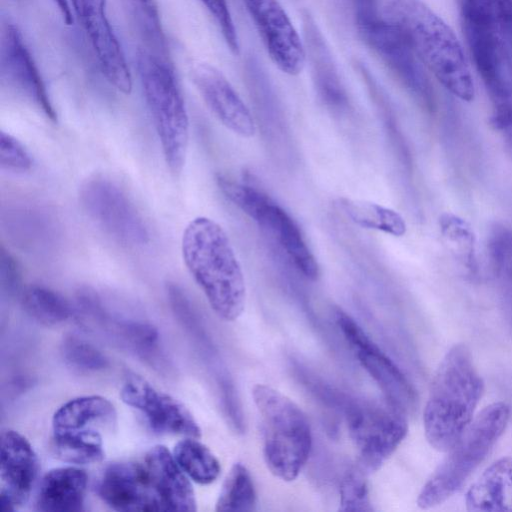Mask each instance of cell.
Wrapping results in <instances>:
<instances>
[{
  "instance_id": "6da1fadb",
  "label": "cell",
  "mask_w": 512,
  "mask_h": 512,
  "mask_svg": "<svg viewBox=\"0 0 512 512\" xmlns=\"http://www.w3.org/2000/svg\"><path fill=\"white\" fill-rule=\"evenodd\" d=\"M181 252L213 311L225 321L236 320L245 307V279L221 225L204 216L191 220L183 231Z\"/></svg>"
},
{
  "instance_id": "7a4b0ae2",
  "label": "cell",
  "mask_w": 512,
  "mask_h": 512,
  "mask_svg": "<svg viewBox=\"0 0 512 512\" xmlns=\"http://www.w3.org/2000/svg\"><path fill=\"white\" fill-rule=\"evenodd\" d=\"M385 12L442 86L462 101H472L471 69L452 28L421 0H389Z\"/></svg>"
},
{
  "instance_id": "3957f363",
  "label": "cell",
  "mask_w": 512,
  "mask_h": 512,
  "mask_svg": "<svg viewBox=\"0 0 512 512\" xmlns=\"http://www.w3.org/2000/svg\"><path fill=\"white\" fill-rule=\"evenodd\" d=\"M484 390L469 348L455 344L431 381L423 412L425 436L436 450L447 452L473 420Z\"/></svg>"
},
{
  "instance_id": "277c9868",
  "label": "cell",
  "mask_w": 512,
  "mask_h": 512,
  "mask_svg": "<svg viewBox=\"0 0 512 512\" xmlns=\"http://www.w3.org/2000/svg\"><path fill=\"white\" fill-rule=\"evenodd\" d=\"M137 70L165 162L174 175L181 173L189 143V118L170 58L139 48Z\"/></svg>"
},
{
  "instance_id": "5b68a950",
  "label": "cell",
  "mask_w": 512,
  "mask_h": 512,
  "mask_svg": "<svg viewBox=\"0 0 512 512\" xmlns=\"http://www.w3.org/2000/svg\"><path fill=\"white\" fill-rule=\"evenodd\" d=\"M509 415L508 405L495 402L473 418L422 487L417 498L420 508L445 502L463 486L503 434Z\"/></svg>"
},
{
  "instance_id": "8992f818",
  "label": "cell",
  "mask_w": 512,
  "mask_h": 512,
  "mask_svg": "<svg viewBox=\"0 0 512 512\" xmlns=\"http://www.w3.org/2000/svg\"><path fill=\"white\" fill-rule=\"evenodd\" d=\"M252 395L261 417L266 465L275 477L293 481L311 451L309 421L296 403L270 386L258 384Z\"/></svg>"
},
{
  "instance_id": "52a82bcc",
  "label": "cell",
  "mask_w": 512,
  "mask_h": 512,
  "mask_svg": "<svg viewBox=\"0 0 512 512\" xmlns=\"http://www.w3.org/2000/svg\"><path fill=\"white\" fill-rule=\"evenodd\" d=\"M321 393L340 406L349 436L358 451V464L367 473L379 469L407 434L406 414L387 400H360L330 390Z\"/></svg>"
},
{
  "instance_id": "ba28073f",
  "label": "cell",
  "mask_w": 512,
  "mask_h": 512,
  "mask_svg": "<svg viewBox=\"0 0 512 512\" xmlns=\"http://www.w3.org/2000/svg\"><path fill=\"white\" fill-rule=\"evenodd\" d=\"M79 198L89 217L117 241L129 246L149 242L142 214L112 179L103 175L89 177L80 186Z\"/></svg>"
},
{
  "instance_id": "9c48e42d",
  "label": "cell",
  "mask_w": 512,
  "mask_h": 512,
  "mask_svg": "<svg viewBox=\"0 0 512 512\" xmlns=\"http://www.w3.org/2000/svg\"><path fill=\"white\" fill-rule=\"evenodd\" d=\"M364 41L380 56L406 89L427 109L434 94L423 64L402 31L388 19L357 25Z\"/></svg>"
},
{
  "instance_id": "30bf717a",
  "label": "cell",
  "mask_w": 512,
  "mask_h": 512,
  "mask_svg": "<svg viewBox=\"0 0 512 512\" xmlns=\"http://www.w3.org/2000/svg\"><path fill=\"white\" fill-rule=\"evenodd\" d=\"M336 322L358 362L378 384L385 399L405 414L413 412L417 394L398 366L345 312H336Z\"/></svg>"
},
{
  "instance_id": "8fae6325",
  "label": "cell",
  "mask_w": 512,
  "mask_h": 512,
  "mask_svg": "<svg viewBox=\"0 0 512 512\" xmlns=\"http://www.w3.org/2000/svg\"><path fill=\"white\" fill-rule=\"evenodd\" d=\"M106 80L123 94L132 90V76L122 47L108 20L106 0H68Z\"/></svg>"
},
{
  "instance_id": "7c38bea8",
  "label": "cell",
  "mask_w": 512,
  "mask_h": 512,
  "mask_svg": "<svg viewBox=\"0 0 512 512\" xmlns=\"http://www.w3.org/2000/svg\"><path fill=\"white\" fill-rule=\"evenodd\" d=\"M274 65L290 76L306 62V49L278 0H242Z\"/></svg>"
},
{
  "instance_id": "4fadbf2b",
  "label": "cell",
  "mask_w": 512,
  "mask_h": 512,
  "mask_svg": "<svg viewBox=\"0 0 512 512\" xmlns=\"http://www.w3.org/2000/svg\"><path fill=\"white\" fill-rule=\"evenodd\" d=\"M238 208L267 230L306 278L319 277V265L291 216L260 190L249 187L240 197Z\"/></svg>"
},
{
  "instance_id": "5bb4252c",
  "label": "cell",
  "mask_w": 512,
  "mask_h": 512,
  "mask_svg": "<svg viewBox=\"0 0 512 512\" xmlns=\"http://www.w3.org/2000/svg\"><path fill=\"white\" fill-rule=\"evenodd\" d=\"M122 401L141 412L157 434L199 438L201 429L191 412L171 395L156 389L136 374L126 377L121 387Z\"/></svg>"
},
{
  "instance_id": "9a60e30c",
  "label": "cell",
  "mask_w": 512,
  "mask_h": 512,
  "mask_svg": "<svg viewBox=\"0 0 512 512\" xmlns=\"http://www.w3.org/2000/svg\"><path fill=\"white\" fill-rule=\"evenodd\" d=\"M39 469V459L29 441L15 430H4L0 448L2 512L15 511L28 501Z\"/></svg>"
},
{
  "instance_id": "2e32d148",
  "label": "cell",
  "mask_w": 512,
  "mask_h": 512,
  "mask_svg": "<svg viewBox=\"0 0 512 512\" xmlns=\"http://www.w3.org/2000/svg\"><path fill=\"white\" fill-rule=\"evenodd\" d=\"M97 494L116 511H167L143 463L108 465L98 481Z\"/></svg>"
},
{
  "instance_id": "e0dca14e",
  "label": "cell",
  "mask_w": 512,
  "mask_h": 512,
  "mask_svg": "<svg viewBox=\"0 0 512 512\" xmlns=\"http://www.w3.org/2000/svg\"><path fill=\"white\" fill-rule=\"evenodd\" d=\"M193 84L207 107L227 129L243 138H251L256 132L253 116L231 85L216 67L197 63L190 71Z\"/></svg>"
},
{
  "instance_id": "ac0fdd59",
  "label": "cell",
  "mask_w": 512,
  "mask_h": 512,
  "mask_svg": "<svg viewBox=\"0 0 512 512\" xmlns=\"http://www.w3.org/2000/svg\"><path fill=\"white\" fill-rule=\"evenodd\" d=\"M0 63L2 76L34 103L51 121L57 118L44 81L21 31L13 23L2 27Z\"/></svg>"
},
{
  "instance_id": "d6986e66",
  "label": "cell",
  "mask_w": 512,
  "mask_h": 512,
  "mask_svg": "<svg viewBox=\"0 0 512 512\" xmlns=\"http://www.w3.org/2000/svg\"><path fill=\"white\" fill-rule=\"evenodd\" d=\"M143 464L166 510H197L195 492L189 477L165 446L156 445L150 448Z\"/></svg>"
},
{
  "instance_id": "ffe728a7",
  "label": "cell",
  "mask_w": 512,
  "mask_h": 512,
  "mask_svg": "<svg viewBox=\"0 0 512 512\" xmlns=\"http://www.w3.org/2000/svg\"><path fill=\"white\" fill-rule=\"evenodd\" d=\"M303 29L306 57L310 62L317 93L329 109L342 112L348 106L346 91L325 39L308 12L303 14Z\"/></svg>"
},
{
  "instance_id": "44dd1931",
  "label": "cell",
  "mask_w": 512,
  "mask_h": 512,
  "mask_svg": "<svg viewBox=\"0 0 512 512\" xmlns=\"http://www.w3.org/2000/svg\"><path fill=\"white\" fill-rule=\"evenodd\" d=\"M88 477L75 466L49 470L41 479L35 506L42 512H78L84 507Z\"/></svg>"
},
{
  "instance_id": "7402d4cb",
  "label": "cell",
  "mask_w": 512,
  "mask_h": 512,
  "mask_svg": "<svg viewBox=\"0 0 512 512\" xmlns=\"http://www.w3.org/2000/svg\"><path fill=\"white\" fill-rule=\"evenodd\" d=\"M469 511H512V458L492 463L466 493Z\"/></svg>"
},
{
  "instance_id": "603a6c76",
  "label": "cell",
  "mask_w": 512,
  "mask_h": 512,
  "mask_svg": "<svg viewBox=\"0 0 512 512\" xmlns=\"http://www.w3.org/2000/svg\"><path fill=\"white\" fill-rule=\"evenodd\" d=\"M114 405L105 397L89 395L74 398L63 404L53 415V431L80 430L91 424H114Z\"/></svg>"
},
{
  "instance_id": "cb8c5ba5",
  "label": "cell",
  "mask_w": 512,
  "mask_h": 512,
  "mask_svg": "<svg viewBox=\"0 0 512 512\" xmlns=\"http://www.w3.org/2000/svg\"><path fill=\"white\" fill-rule=\"evenodd\" d=\"M51 449L56 458L74 465L98 463L105 455L102 437L92 427L72 431H54Z\"/></svg>"
},
{
  "instance_id": "d4e9b609",
  "label": "cell",
  "mask_w": 512,
  "mask_h": 512,
  "mask_svg": "<svg viewBox=\"0 0 512 512\" xmlns=\"http://www.w3.org/2000/svg\"><path fill=\"white\" fill-rule=\"evenodd\" d=\"M142 42L141 49L170 58L156 0H122Z\"/></svg>"
},
{
  "instance_id": "484cf974",
  "label": "cell",
  "mask_w": 512,
  "mask_h": 512,
  "mask_svg": "<svg viewBox=\"0 0 512 512\" xmlns=\"http://www.w3.org/2000/svg\"><path fill=\"white\" fill-rule=\"evenodd\" d=\"M339 206L356 225L401 237L406 233L404 218L395 210L369 201L341 198Z\"/></svg>"
},
{
  "instance_id": "4316f807",
  "label": "cell",
  "mask_w": 512,
  "mask_h": 512,
  "mask_svg": "<svg viewBox=\"0 0 512 512\" xmlns=\"http://www.w3.org/2000/svg\"><path fill=\"white\" fill-rule=\"evenodd\" d=\"M439 228L445 244L466 274L477 277L476 237L469 223L453 213H444L439 218Z\"/></svg>"
},
{
  "instance_id": "83f0119b",
  "label": "cell",
  "mask_w": 512,
  "mask_h": 512,
  "mask_svg": "<svg viewBox=\"0 0 512 512\" xmlns=\"http://www.w3.org/2000/svg\"><path fill=\"white\" fill-rule=\"evenodd\" d=\"M492 274L505 306L512 313V229L495 224L488 236Z\"/></svg>"
},
{
  "instance_id": "f1b7e54d",
  "label": "cell",
  "mask_w": 512,
  "mask_h": 512,
  "mask_svg": "<svg viewBox=\"0 0 512 512\" xmlns=\"http://www.w3.org/2000/svg\"><path fill=\"white\" fill-rule=\"evenodd\" d=\"M172 453L187 476L198 484H210L220 474L221 466L218 459L197 438L187 437L179 441Z\"/></svg>"
},
{
  "instance_id": "f546056e",
  "label": "cell",
  "mask_w": 512,
  "mask_h": 512,
  "mask_svg": "<svg viewBox=\"0 0 512 512\" xmlns=\"http://www.w3.org/2000/svg\"><path fill=\"white\" fill-rule=\"evenodd\" d=\"M22 305L32 319L46 326L60 324L72 315V307L62 295L41 285L25 289Z\"/></svg>"
},
{
  "instance_id": "4dcf8cb0",
  "label": "cell",
  "mask_w": 512,
  "mask_h": 512,
  "mask_svg": "<svg viewBox=\"0 0 512 512\" xmlns=\"http://www.w3.org/2000/svg\"><path fill=\"white\" fill-rule=\"evenodd\" d=\"M256 503L257 496L250 472L243 464H234L223 482L215 510L249 512L255 510Z\"/></svg>"
},
{
  "instance_id": "1f68e13d",
  "label": "cell",
  "mask_w": 512,
  "mask_h": 512,
  "mask_svg": "<svg viewBox=\"0 0 512 512\" xmlns=\"http://www.w3.org/2000/svg\"><path fill=\"white\" fill-rule=\"evenodd\" d=\"M60 352L67 365L81 372H97L107 368V357L87 340L70 334L64 337Z\"/></svg>"
},
{
  "instance_id": "d6a6232c",
  "label": "cell",
  "mask_w": 512,
  "mask_h": 512,
  "mask_svg": "<svg viewBox=\"0 0 512 512\" xmlns=\"http://www.w3.org/2000/svg\"><path fill=\"white\" fill-rule=\"evenodd\" d=\"M366 476L367 472L359 464L345 473L340 486V511L370 512L373 510Z\"/></svg>"
},
{
  "instance_id": "836d02e7",
  "label": "cell",
  "mask_w": 512,
  "mask_h": 512,
  "mask_svg": "<svg viewBox=\"0 0 512 512\" xmlns=\"http://www.w3.org/2000/svg\"><path fill=\"white\" fill-rule=\"evenodd\" d=\"M33 159L25 146L13 135L0 131V167L12 172L31 169Z\"/></svg>"
},
{
  "instance_id": "e575fe53",
  "label": "cell",
  "mask_w": 512,
  "mask_h": 512,
  "mask_svg": "<svg viewBox=\"0 0 512 512\" xmlns=\"http://www.w3.org/2000/svg\"><path fill=\"white\" fill-rule=\"evenodd\" d=\"M218 25L229 50L238 55L239 39L227 0H199Z\"/></svg>"
},
{
  "instance_id": "d590c367",
  "label": "cell",
  "mask_w": 512,
  "mask_h": 512,
  "mask_svg": "<svg viewBox=\"0 0 512 512\" xmlns=\"http://www.w3.org/2000/svg\"><path fill=\"white\" fill-rule=\"evenodd\" d=\"M0 267L3 285L9 290L15 289L19 282V269L15 259L3 247L0 252Z\"/></svg>"
},
{
  "instance_id": "8d00e7d4",
  "label": "cell",
  "mask_w": 512,
  "mask_h": 512,
  "mask_svg": "<svg viewBox=\"0 0 512 512\" xmlns=\"http://www.w3.org/2000/svg\"><path fill=\"white\" fill-rule=\"evenodd\" d=\"M354 2L357 25L378 17L376 0H354Z\"/></svg>"
},
{
  "instance_id": "74e56055",
  "label": "cell",
  "mask_w": 512,
  "mask_h": 512,
  "mask_svg": "<svg viewBox=\"0 0 512 512\" xmlns=\"http://www.w3.org/2000/svg\"><path fill=\"white\" fill-rule=\"evenodd\" d=\"M502 18L512 39V0H497Z\"/></svg>"
},
{
  "instance_id": "f35d334b",
  "label": "cell",
  "mask_w": 512,
  "mask_h": 512,
  "mask_svg": "<svg viewBox=\"0 0 512 512\" xmlns=\"http://www.w3.org/2000/svg\"><path fill=\"white\" fill-rule=\"evenodd\" d=\"M59 12L66 24L70 25L73 22V14L68 0H54Z\"/></svg>"
}]
</instances>
